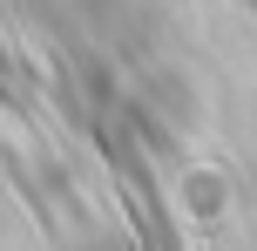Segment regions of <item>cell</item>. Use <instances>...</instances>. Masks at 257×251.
<instances>
[{"label": "cell", "instance_id": "6da1fadb", "mask_svg": "<svg viewBox=\"0 0 257 251\" xmlns=\"http://www.w3.org/2000/svg\"><path fill=\"white\" fill-rule=\"evenodd\" d=\"M0 102H7V109H21V116H27V95H21V61H14L7 34H0Z\"/></svg>", "mask_w": 257, "mask_h": 251}]
</instances>
